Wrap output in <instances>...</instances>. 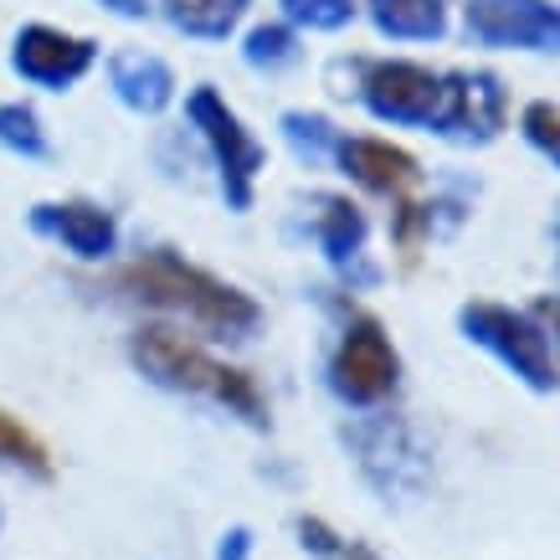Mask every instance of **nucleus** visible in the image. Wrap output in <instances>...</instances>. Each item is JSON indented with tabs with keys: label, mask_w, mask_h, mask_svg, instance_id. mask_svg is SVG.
<instances>
[{
	"label": "nucleus",
	"mask_w": 560,
	"mask_h": 560,
	"mask_svg": "<svg viewBox=\"0 0 560 560\" xmlns=\"http://www.w3.org/2000/svg\"><path fill=\"white\" fill-rule=\"evenodd\" d=\"M114 293L135 299V304H154V308H180L186 319L217 329V335H253L257 329V304L247 293L226 289L221 278L190 268L175 253H150L114 272Z\"/></svg>",
	"instance_id": "obj_1"
},
{
	"label": "nucleus",
	"mask_w": 560,
	"mask_h": 560,
	"mask_svg": "<svg viewBox=\"0 0 560 560\" xmlns=\"http://www.w3.org/2000/svg\"><path fill=\"white\" fill-rule=\"evenodd\" d=\"M540 314H545V319H556V335H560V299H545Z\"/></svg>",
	"instance_id": "obj_25"
},
{
	"label": "nucleus",
	"mask_w": 560,
	"mask_h": 560,
	"mask_svg": "<svg viewBox=\"0 0 560 560\" xmlns=\"http://www.w3.org/2000/svg\"><path fill=\"white\" fill-rule=\"evenodd\" d=\"M129 355H135L139 371L150 375V381H160V386L211 396L221 407H232L237 417H247L253 427H268V411H262V396H257L253 375H242V371H232V365L211 360L206 350L180 340L175 329H160V324L139 329L135 340H129Z\"/></svg>",
	"instance_id": "obj_2"
},
{
	"label": "nucleus",
	"mask_w": 560,
	"mask_h": 560,
	"mask_svg": "<svg viewBox=\"0 0 560 560\" xmlns=\"http://www.w3.org/2000/svg\"><path fill=\"white\" fill-rule=\"evenodd\" d=\"M396 375H401V360H396V350H390L386 329H381L375 319L350 324L345 340H340V355H335V365H329L335 390H340L345 401H355V407H371V401L390 396Z\"/></svg>",
	"instance_id": "obj_5"
},
{
	"label": "nucleus",
	"mask_w": 560,
	"mask_h": 560,
	"mask_svg": "<svg viewBox=\"0 0 560 560\" xmlns=\"http://www.w3.org/2000/svg\"><path fill=\"white\" fill-rule=\"evenodd\" d=\"M504 124V88L499 78L489 72H453L442 78V114H438V129L458 139H493Z\"/></svg>",
	"instance_id": "obj_8"
},
{
	"label": "nucleus",
	"mask_w": 560,
	"mask_h": 560,
	"mask_svg": "<svg viewBox=\"0 0 560 560\" xmlns=\"http://www.w3.org/2000/svg\"><path fill=\"white\" fill-rule=\"evenodd\" d=\"M0 144L16 154H47V139H42V129H36V114L32 108H21V103H5L0 108Z\"/></svg>",
	"instance_id": "obj_19"
},
{
	"label": "nucleus",
	"mask_w": 560,
	"mask_h": 560,
	"mask_svg": "<svg viewBox=\"0 0 560 560\" xmlns=\"http://www.w3.org/2000/svg\"><path fill=\"white\" fill-rule=\"evenodd\" d=\"M289 5L293 21H304V26H314V32H335V26H345L350 21V0H283Z\"/></svg>",
	"instance_id": "obj_21"
},
{
	"label": "nucleus",
	"mask_w": 560,
	"mask_h": 560,
	"mask_svg": "<svg viewBox=\"0 0 560 560\" xmlns=\"http://www.w3.org/2000/svg\"><path fill=\"white\" fill-rule=\"evenodd\" d=\"M21 78H32L42 88H62L78 83L88 68H93V42H78V36H62L51 26H26L16 36V51H11Z\"/></svg>",
	"instance_id": "obj_9"
},
{
	"label": "nucleus",
	"mask_w": 560,
	"mask_h": 560,
	"mask_svg": "<svg viewBox=\"0 0 560 560\" xmlns=\"http://www.w3.org/2000/svg\"><path fill=\"white\" fill-rule=\"evenodd\" d=\"M108 83H114V93H119L135 114H160L175 93L171 68H165L160 57H150V51H119V57L108 62Z\"/></svg>",
	"instance_id": "obj_11"
},
{
	"label": "nucleus",
	"mask_w": 560,
	"mask_h": 560,
	"mask_svg": "<svg viewBox=\"0 0 560 560\" xmlns=\"http://www.w3.org/2000/svg\"><path fill=\"white\" fill-rule=\"evenodd\" d=\"M463 335L478 340L483 350L504 360L514 375H525L535 390L556 386V360H550V340H545L540 329L525 319V314H514V308H499V304H468L458 314Z\"/></svg>",
	"instance_id": "obj_3"
},
{
	"label": "nucleus",
	"mask_w": 560,
	"mask_h": 560,
	"mask_svg": "<svg viewBox=\"0 0 560 560\" xmlns=\"http://www.w3.org/2000/svg\"><path fill=\"white\" fill-rule=\"evenodd\" d=\"M525 135L560 165V108H550V103H529L525 108Z\"/></svg>",
	"instance_id": "obj_22"
},
{
	"label": "nucleus",
	"mask_w": 560,
	"mask_h": 560,
	"mask_svg": "<svg viewBox=\"0 0 560 560\" xmlns=\"http://www.w3.org/2000/svg\"><path fill=\"white\" fill-rule=\"evenodd\" d=\"M371 16L381 32L411 36V42H432L442 36V0H371Z\"/></svg>",
	"instance_id": "obj_14"
},
{
	"label": "nucleus",
	"mask_w": 560,
	"mask_h": 560,
	"mask_svg": "<svg viewBox=\"0 0 560 560\" xmlns=\"http://www.w3.org/2000/svg\"><path fill=\"white\" fill-rule=\"evenodd\" d=\"M32 226L42 237L62 242L68 253L78 257H108L114 253V217L98 211L88 201H68V206H36L32 211Z\"/></svg>",
	"instance_id": "obj_10"
},
{
	"label": "nucleus",
	"mask_w": 560,
	"mask_h": 560,
	"mask_svg": "<svg viewBox=\"0 0 560 560\" xmlns=\"http://www.w3.org/2000/svg\"><path fill=\"white\" fill-rule=\"evenodd\" d=\"M365 103L390 124H438L442 78L411 68V62H381L365 72Z\"/></svg>",
	"instance_id": "obj_7"
},
{
	"label": "nucleus",
	"mask_w": 560,
	"mask_h": 560,
	"mask_svg": "<svg viewBox=\"0 0 560 560\" xmlns=\"http://www.w3.org/2000/svg\"><path fill=\"white\" fill-rule=\"evenodd\" d=\"M340 165L371 190H407L411 180H417V160H411L407 150L381 144V139H345Z\"/></svg>",
	"instance_id": "obj_12"
},
{
	"label": "nucleus",
	"mask_w": 560,
	"mask_h": 560,
	"mask_svg": "<svg viewBox=\"0 0 560 560\" xmlns=\"http://www.w3.org/2000/svg\"><path fill=\"white\" fill-rule=\"evenodd\" d=\"M360 453H365V474L381 483L386 493H411L422 483V458L407 447L401 432H390V427H375L371 438H360Z\"/></svg>",
	"instance_id": "obj_13"
},
{
	"label": "nucleus",
	"mask_w": 560,
	"mask_h": 560,
	"mask_svg": "<svg viewBox=\"0 0 560 560\" xmlns=\"http://www.w3.org/2000/svg\"><path fill=\"white\" fill-rule=\"evenodd\" d=\"M293 535H299V545H304L314 560H381L365 540H345L340 529H329L324 520H314V514H299V520H293Z\"/></svg>",
	"instance_id": "obj_17"
},
{
	"label": "nucleus",
	"mask_w": 560,
	"mask_h": 560,
	"mask_svg": "<svg viewBox=\"0 0 560 560\" xmlns=\"http://www.w3.org/2000/svg\"><path fill=\"white\" fill-rule=\"evenodd\" d=\"M468 26L489 47H560V11L545 0H474Z\"/></svg>",
	"instance_id": "obj_6"
},
{
	"label": "nucleus",
	"mask_w": 560,
	"mask_h": 560,
	"mask_svg": "<svg viewBox=\"0 0 560 560\" xmlns=\"http://www.w3.org/2000/svg\"><path fill=\"white\" fill-rule=\"evenodd\" d=\"M247 529H232L226 540H221V550H217V560H247Z\"/></svg>",
	"instance_id": "obj_23"
},
{
	"label": "nucleus",
	"mask_w": 560,
	"mask_h": 560,
	"mask_svg": "<svg viewBox=\"0 0 560 560\" xmlns=\"http://www.w3.org/2000/svg\"><path fill=\"white\" fill-rule=\"evenodd\" d=\"M165 11L190 36H226L242 21L247 0H165Z\"/></svg>",
	"instance_id": "obj_16"
},
{
	"label": "nucleus",
	"mask_w": 560,
	"mask_h": 560,
	"mask_svg": "<svg viewBox=\"0 0 560 560\" xmlns=\"http://www.w3.org/2000/svg\"><path fill=\"white\" fill-rule=\"evenodd\" d=\"M319 242L329 262L335 268H350L360 253V242H365V217H360V206H350L345 196H329L324 201V217H319Z\"/></svg>",
	"instance_id": "obj_15"
},
{
	"label": "nucleus",
	"mask_w": 560,
	"mask_h": 560,
	"mask_svg": "<svg viewBox=\"0 0 560 560\" xmlns=\"http://www.w3.org/2000/svg\"><path fill=\"white\" fill-rule=\"evenodd\" d=\"M186 108H190V124L201 129L206 144H211V154H217L226 201L237 206V211H247V206H253V175L262 171V144L242 129L237 114H232L211 88H196Z\"/></svg>",
	"instance_id": "obj_4"
},
{
	"label": "nucleus",
	"mask_w": 560,
	"mask_h": 560,
	"mask_svg": "<svg viewBox=\"0 0 560 560\" xmlns=\"http://www.w3.org/2000/svg\"><path fill=\"white\" fill-rule=\"evenodd\" d=\"M293 57V32L289 26H257L247 36V62L253 68H283Z\"/></svg>",
	"instance_id": "obj_20"
},
{
	"label": "nucleus",
	"mask_w": 560,
	"mask_h": 560,
	"mask_svg": "<svg viewBox=\"0 0 560 560\" xmlns=\"http://www.w3.org/2000/svg\"><path fill=\"white\" fill-rule=\"evenodd\" d=\"M103 5H114L119 16H144V0H103Z\"/></svg>",
	"instance_id": "obj_24"
},
{
	"label": "nucleus",
	"mask_w": 560,
	"mask_h": 560,
	"mask_svg": "<svg viewBox=\"0 0 560 560\" xmlns=\"http://www.w3.org/2000/svg\"><path fill=\"white\" fill-rule=\"evenodd\" d=\"M0 463H11V468H26L32 478H51V463H47V447L16 422V417H5L0 411Z\"/></svg>",
	"instance_id": "obj_18"
}]
</instances>
